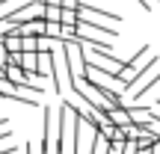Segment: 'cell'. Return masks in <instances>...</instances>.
Wrapping results in <instances>:
<instances>
[{"label": "cell", "instance_id": "obj_4", "mask_svg": "<svg viewBox=\"0 0 160 154\" xmlns=\"http://www.w3.org/2000/svg\"><path fill=\"white\" fill-rule=\"evenodd\" d=\"M59 21H62L65 27H74V24L80 21V12H77V9H65V6H62V15H59Z\"/></svg>", "mask_w": 160, "mask_h": 154}, {"label": "cell", "instance_id": "obj_2", "mask_svg": "<svg viewBox=\"0 0 160 154\" xmlns=\"http://www.w3.org/2000/svg\"><path fill=\"white\" fill-rule=\"evenodd\" d=\"M77 12H80V18H95V21H107V24H122L119 12H110V9H104V6H86V3H80Z\"/></svg>", "mask_w": 160, "mask_h": 154}, {"label": "cell", "instance_id": "obj_3", "mask_svg": "<svg viewBox=\"0 0 160 154\" xmlns=\"http://www.w3.org/2000/svg\"><path fill=\"white\" fill-rule=\"evenodd\" d=\"M89 154H110V139L101 131H92V148Z\"/></svg>", "mask_w": 160, "mask_h": 154}, {"label": "cell", "instance_id": "obj_1", "mask_svg": "<svg viewBox=\"0 0 160 154\" xmlns=\"http://www.w3.org/2000/svg\"><path fill=\"white\" fill-rule=\"evenodd\" d=\"M154 83H160V62H157L151 71H145V74L137 80V86L131 89V92H133V95H131V104H137L139 98H145V95L151 92V86H154Z\"/></svg>", "mask_w": 160, "mask_h": 154}, {"label": "cell", "instance_id": "obj_5", "mask_svg": "<svg viewBox=\"0 0 160 154\" xmlns=\"http://www.w3.org/2000/svg\"><path fill=\"white\" fill-rule=\"evenodd\" d=\"M148 151H151V154H160V137H154V139H151Z\"/></svg>", "mask_w": 160, "mask_h": 154}, {"label": "cell", "instance_id": "obj_6", "mask_svg": "<svg viewBox=\"0 0 160 154\" xmlns=\"http://www.w3.org/2000/svg\"><path fill=\"white\" fill-rule=\"evenodd\" d=\"M151 107H154L157 113H160V98H154V101H151Z\"/></svg>", "mask_w": 160, "mask_h": 154}, {"label": "cell", "instance_id": "obj_7", "mask_svg": "<svg viewBox=\"0 0 160 154\" xmlns=\"http://www.w3.org/2000/svg\"><path fill=\"white\" fill-rule=\"evenodd\" d=\"M9 3H15V0H0V9H3V6H9Z\"/></svg>", "mask_w": 160, "mask_h": 154}]
</instances>
